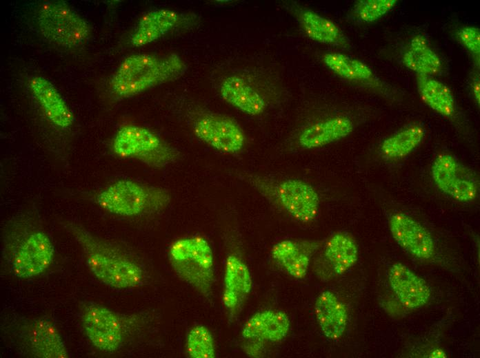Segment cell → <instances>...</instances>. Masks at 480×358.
<instances>
[{
    "label": "cell",
    "instance_id": "cell-1",
    "mask_svg": "<svg viewBox=\"0 0 480 358\" xmlns=\"http://www.w3.org/2000/svg\"><path fill=\"white\" fill-rule=\"evenodd\" d=\"M185 65L177 54L158 57L148 54L128 56L111 79L114 92L123 97L137 94L181 74Z\"/></svg>",
    "mask_w": 480,
    "mask_h": 358
},
{
    "label": "cell",
    "instance_id": "cell-2",
    "mask_svg": "<svg viewBox=\"0 0 480 358\" xmlns=\"http://www.w3.org/2000/svg\"><path fill=\"white\" fill-rule=\"evenodd\" d=\"M86 251V263L103 283L117 288L135 287L143 278L140 266L114 250L94 239L80 227H71Z\"/></svg>",
    "mask_w": 480,
    "mask_h": 358
},
{
    "label": "cell",
    "instance_id": "cell-3",
    "mask_svg": "<svg viewBox=\"0 0 480 358\" xmlns=\"http://www.w3.org/2000/svg\"><path fill=\"white\" fill-rule=\"evenodd\" d=\"M177 275L202 295L209 297L214 282V256L208 241L201 237L181 238L169 249Z\"/></svg>",
    "mask_w": 480,
    "mask_h": 358
},
{
    "label": "cell",
    "instance_id": "cell-4",
    "mask_svg": "<svg viewBox=\"0 0 480 358\" xmlns=\"http://www.w3.org/2000/svg\"><path fill=\"white\" fill-rule=\"evenodd\" d=\"M169 201L170 195L166 190L128 180L112 183L97 196L101 208L123 216L136 215L148 209H159Z\"/></svg>",
    "mask_w": 480,
    "mask_h": 358
},
{
    "label": "cell",
    "instance_id": "cell-5",
    "mask_svg": "<svg viewBox=\"0 0 480 358\" xmlns=\"http://www.w3.org/2000/svg\"><path fill=\"white\" fill-rule=\"evenodd\" d=\"M37 23L41 34L53 43L66 48L83 43L90 33V26L67 4L48 1L38 10Z\"/></svg>",
    "mask_w": 480,
    "mask_h": 358
},
{
    "label": "cell",
    "instance_id": "cell-6",
    "mask_svg": "<svg viewBox=\"0 0 480 358\" xmlns=\"http://www.w3.org/2000/svg\"><path fill=\"white\" fill-rule=\"evenodd\" d=\"M114 153L123 158H134L146 165L160 168L174 160L176 152L149 129L125 125L113 140Z\"/></svg>",
    "mask_w": 480,
    "mask_h": 358
},
{
    "label": "cell",
    "instance_id": "cell-7",
    "mask_svg": "<svg viewBox=\"0 0 480 358\" xmlns=\"http://www.w3.org/2000/svg\"><path fill=\"white\" fill-rule=\"evenodd\" d=\"M431 173L437 187L454 199L469 202L476 198L478 192L476 176L452 155L437 156L432 162Z\"/></svg>",
    "mask_w": 480,
    "mask_h": 358
},
{
    "label": "cell",
    "instance_id": "cell-8",
    "mask_svg": "<svg viewBox=\"0 0 480 358\" xmlns=\"http://www.w3.org/2000/svg\"><path fill=\"white\" fill-rule=\"evenodd\" d=\"M82 321L87 337L98 349L114 352L121 347L123 328L113 311L102 306L91 305L84 312Z\"/></svg>",
    "mask_w": 480,
    "mask_h": 358
},
{
    "label": "cell",
    "instance_id": "cell-9",
    "mask_svg": "<svg viewBox=\"0 0 480 358\" xmlns=\"http://www.w3.org/2000/svg\"><path fill=\"white\" fill-rule=\"evenodd\" d=\"M194 130L199 139L222 152H237L244 145L245 136L241 127L223 116L205 114L196 121Z\"/></svg>",
    "mask_w": 480,
    "mask_h": 358
},
{
    "label": "cell",
    "instance_id": "cell-10",
    "mask_svg": "<svg viewBox=\"0 0 480 358\" xmlns=\"http://www.w3.org/2000/svg\"><path fill=\"white\" fill-rule=\"evenodd\" d=\"M389 227L397 243L410 255L424 260L433 257V238L419 222L403 213H397L390 218Z\"/></svg>",
    "mask_w": 480,
    "mask_h": 358
},
{
    "label": "cell",
    "instance_id": "cell-11",
    "mask_svg": "<svg viewBox=\"0 0 480 358\" xmlns=\"http://www.w3.org/2000/svg\"><path fill=\"white\" fill-rule=\"evenodd\" d=\"M277 196L283 208L301 222L312 221L319 209V197L309 183L297 179H287L277 187Z\"/></svg>",
    "mask_w": 480,
    "mask_h": 358
},
{
    "label": "cell",
    "instance_id": "cell-12",
    "mask_svg": "<svg viewBox=\"0 0 480 358\" xmlns=\"http://www.w3.org/2000/svg\"><path fill=\"white\" fill-rule=\"evenodd\" d=\"M54 246L49 237L41 231L32 233L21 244L12 264L14 274L20 278L36 276L51 264Z\"/></svg>",
    "mask_w": 480,
    "mask_h": 358
},
{
    "label": "cell",
    "instance_id": "cell-13",
    "mask_svg": "<svg viewBox=\"0 0 480 358\" xmlns=\"http://www.w3.org/2000/svg\"><path fill=\"white\" fill-rule=\"evenodd\" d=\"M388 280L393 292L407 308H419L430 298L427 282L402 263L396 262L390 266Z\"/></svg>",
    "mask_w": 480,
    "mask_h": 358
},
{
    "label": "cell",
    "instance_id": "cell-14",
    "mask_svg": "<svg viewBox=\"0 0 480 358\" xmlns=\"http://www.w3.org/2000/svg\"><path fill=\"white\" fill-rule=\"evenodd\" d=\"M223 284V303L233 315L239 310L252 286L248 266L234 255L226 259Z\"/></svg>",
    "mask_w": 480,
    "mask_h": 358
},
{
    "label": "cell",
    "instance_id": "cell-15",
    "mask_svg": "<svg viewBox=\"0 0 480 358\" xmlns=\"http://www.w3.org/2000/svg\"><path fill=\"white\" fill-rule=\"evenodd\" d=\"M30 87L34 96L48 119L56 127L66 129L74 121V116L65 101L46 78L36 76L31 78Z\"/></svg>",
    "mask_w": 480,
    "mask_h": 358
},
{
    "label": "cell",
    "instance_id": "cell-16",
    "mask_svg": "<svg viewBox=\"0 0 480 358\" xmlns=\"http://www.w3.org/2000/svg\"><path fill=\"white\" fill-rule=\"evenodd\" d=\"M290 321L280 310H266L257 312L243 326L241 335L245 339L277 342L289 333Z\"/></svg>",
    "mask_w": 480,
    "mask_h": 358
},
{
    "label": "cell",
    "instance_id": "cell-17",
    "mask_svg": "<svg viewBox=\"0 0 480 358\" xmlns=\"http://www.w3.org/2000/svg\"><path fill=\"white\" fill-rule=\"evenodd\" d=\"M314 314L323 335L337 340L344 334L348 322L346 305L332 291H324L314 303Z\"/></svg>",
    "mask_w": 480,
    "mask_h": 358
},
{
    "label": "cell",
    "instance_id": "cell-18",
    "mask_svg": "<svg viewBox=\"0 0 480 358\" xmlns=\"http://www.w3.org/2000/svg\"><path fill=\"white\" fill-rule=\"evenodd\" d=\"M353 127L352 122L346 117L332 118L306 128L299 137V143L306 149L320 147L347 136Z\"/></svg>",
    "mask_w": 480,
    "mask_h": 358
},
{
    "label": "cell",
    "instance_id": "cell-19",
    "mask_svg": "<svg viewBox=\"0 0 480 358\" xmlns=\"http://www.w3.org/2000/svg\"><path fill=\"white\" fill-rule=\"evenodd\" d=\"M30 347L34 356L42 358H66L68 352L54 325L48 319L41 318L32 326Z\"/></svg>",
    "mask_w": 480,
    "mask_h": 358
},
{
    "label": "cell",
    "instance_id": "cell-20",
    "mask_svg": "<svg viewBox=\"0 0 480 358\" xmlns=\"http://www.w3.org/2000/svg\"><path fill=\"white\" fill-rule=\"evenodd\" d=\"M312 250L307 244L285 240L274 245L271 254L290 275L303 279L309 268Z\"/></svg>",
    "mask_w": 480,
    "mask_h": 358
},
{
    "label": "cell",
    "instance_id": "cell-21",
    "mask_svg": "<svg viewBox=\"0 0 480 358\" xmlns=\"http://www.w3.org/2000/svg\"><path fill=\"white\" fill-rule=\"evenodd\" d=\"M177 12L168 9H158L145 14L139 21L131 37L133 45L148 44L167 33L178 23Z\"/></svg>",
    "mask_w": 480,
    "mask_h": 358
},
{
    "label": "cell",
    "instance_id": "cell-22",
    "mask_svg": "<svg viewBox=\"0 0 480 358\" xmlns=\"http://www.w3.org/2000/svg\"><path fill=\"white\" fill-rule=\"evenodd\" d=\"M221 94L230 104L250 115H259L265 109L262 97L238 76L226 78L221 85Z\"/></svg>",
    "mask_w": 480,
    "mask_h": 358
},
{
    "label": "cell",
    "instance_id": "cell-23",
    "mask_svg": "<svg viewBox=\"0 0 480 358\" xmlns=\"http://www.w3.org/2000/svg\"><path fill=\"white\" fill-rule=\"evenodd\" d=\"M403 63L407 68L418 75L435 74L441 70L439 56L422 35H417L412 39L408 50L403 56Z\"/></svg>",
    "mask_w": 480,
    "mask_h": 358
},
{
    "label": "cell",
    "instance_id": "cell-24",
    "mask_svg": "<svg viewBox=\"0 0 480 358\" xmlns=\"http://www.w3.org/2000/svg\"><path fill=\"white\" fill-rule=\"evenodd\" d=\"M324 256L337 275H342L353 266L359 256L354 239L345 233L333 235L326 243Z\"/></svg>",
    "mask_w": 480,
    "mask_h": 358
},
{
    "label": "cell",
    "instance_id": "cell-25",
    "mask_svg": "<svg viewBox=\"0 0 480 358\" xmlns=\"http://www.w3.org/2000/svg\"><path fill=\"white\" fill-rule=\"evenodd\" d=\"M417 87L421 99L432 109L446 117L454 114L453 94L443 83L428 76L418 75Z\"/></svg>",
    "mask_w": 480,
    "mask_h": 358
},
{
    "label": "cell",
    "instance_id": "cell-26",
    "mask_svg": "<svg viewBox=\"0 0 480 358\" xmlns=\"http://www.w3.org/2000/svg\"><path fill=\"white\" fill-rule=\"evenodd\" d=\"M425 134L422 125H409L386 138L381 145V151L390 159L403 158L420 145Z\"/></svg>",
    "mask_w": 480,
    "mask_h": 358
},
{
    "label": "cell",
    "instance_id": "cell-27",
    "mask_svg": "<svg viewBox=\"0 0 480 358\" xmlns=\"http://www.w3.org/2000/svg\"><path fill=\"white\" fill-rule=\"evenodd\" d=\"M300 22L306 34L314 41L340 46L347 44L335 23L312 11H303L300 15Z\"/></svg>",
    "mask_w": 480,
    "mask_h": 358
},
{
    "label": "cell",
    "instance_id": "cell-28",
    "mask_svg": "<svg viewBox=\"0 0 480 358\" xmlns=\"http://www.w3.org/2000/svg\"><path fill=\"white\" fill-rule=\"evenodd\" d=\"M326 65L339 76L357 81L370 80L373 73L364 63L339 53H328L323 58Z\"/></svg>",
    "mask_w": 480,
    "mask_h": 358
},
{
    "label": "cell",
    "instance_id": "cell-29",
    "mask_svg": "<svg viewBox=\"0 0 480 358\" xmlns=\"http://www.w3.org/2000/svg\"><path fill=\"white\" fill-rule=\"evenodd\" d=\"M186 351L192 358L215 357L214 339L206 326L197 325L190 329L186 339Z\"/></svg>",
    "mask_w": 480,
    "mask_h": 358
},
{
    "label": "cell",
    "instance_id": "cell-30",
    "mask_svg": "<svg viewBox=\"0 0 480 358\" xmlns=\"http://www.w3.org/2000/svg\"><path fill=\"white\" fill-rule=\"evenodd\" d=\"M397 0H361L354 7V12L362 21H374L388 13Z\"/></svg>",
    "mask_w": 480,
    "mask_h": 358
},
{
    "label": "cell",
    "instance_id": "cell-31",
    "mask_svg": "<svg viewBox=\"0 0 480 358\" xmlns=\"http://www.w3.org/2000/svg\"><path fill=\"white\" fill-rule=\"evenodd\" d=\"M461 43L476 57L480 54V30L473 26L461 28L457 32Z\"/></svg>",
    "mask_w": 480,
    "mask_h": 358
},
{
    "label": "cell",
    "instance_id": "cell-32",
    "mask_svg": "<svg viewBox=\"0 0 480 358\" xmlns=\"http://www.w3.org/2000/svg\"><path fill=\"white\" fill-rule=\"evenodd\" d=\"M472 91L476 101H480V84L479 78H475L472 83Z\"/></svg>",
    "mask_w": 480,
    "mask_h": 358
},
{
    "label": "cell",
    "instance_id": "cell-33",
    "mask_svg": "<svg viewBox=\"0 0 480 358\" xmlns=\"http://www.w3.org/2000/svg\"><path fill=\"white\" fill-rule=\"evenodd\" d=\"M428 357L432 358H446L447 355L441 349H435L430 353Z\"/></svg>",
    "mask_w": 480,
    "mask_h": 358
}]
</instances>
